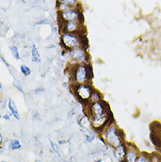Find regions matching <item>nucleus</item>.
I'll return each mask as SVG.
<instances>
[{
    "instance_id": "15",
    "label": "nucleus",
    "mask_w": 161,
    "mask_h": 162,
    "mask_svg": "<svg viewBox=\"0 0 161 162\" xmlns=\"http://www.w3.org/2000/svg\"><path fill=\"white\" fill-rule=\"evenodd\" d=\"M136 162H152L151 154L147 153H140Z\"/></svg>"
},
{
    "instance_id": "24",
    "label": "nucleus",
    "mask_w": 161,
    "mask_h": 162,
    "mask_svg": "<svg viewBox=\"0 0 161 162\" xmlns=\"http://www.w3.org/2000/svg\"><path fill=\"white\" fill-rule=\"evenodd\" d=\"M50 144H51V147H52V149L56 152V153H58V150H57V145L55 144V143H53V142H50Z\"/></svg>"
},
{
    "instance_id": "16",
    "label": "nucleus",
    "mask_w": 161,
    "mask_h": 162,
    "mask_svg": "<svg viewBox=\"0 0 161 162\" xmlns=\"http://www.w3.org/2000/svg\"><path fill=\"white\" fill-rule=\"evenodd\" d=\"M79 122H80L79 124L82 127H84V128H88L89 126H92V124H91V118L88 116H84L81 117Z\"/></svg>"
},
{
    "instance_id": "27",
    "label": "nucleus",
    "mask_w": 161,
    "mask_h": 162,
    "mask_svg": "<svg viewBox=\"0 0 161 162\" xmlns=\"http://www.w3.org/2000/svg\"><path fill=\"white\" fill-rule=\"evenodd\" d=\"M0 137H1V138H0V143L2 144V143H3V136H2V134L0 135Z\"/></svg>"
},
{
    "instance_id": "14",
    "label": "nucleus",
    "mask_w": 161,
    "mask_h": 162,
    "mask_svg": "<svg viewBox=\"0 0 161 162\" xmlns=\"http://www.w3.org/2000/svg\"><path fill=\"white\" fill-rule=\"evenodd\" d=\"M101 101V94L100 92H98L97 90H93L92 92V94L88 101L87 104H92L94 102H98V101Z\"/></svg>"
},
{
    "instance_id": "6",
    "label": "nucleus",
    "mask_w": 161,
    "mask_h": 162,
    "mask_svg": "<svg viewBox=\"0 0 161 162\" xmlns=\"http://www.w3.org/2000/svg\"><path fill=\"white\" fill-rule=\"evenodd\" d=\"M71 60L75 64H88V57L85 52V49L82 48H77L70 52Z\"/></svg>"
},
{
    "instance_id": "25",
    "label": "nucleus",
    "mask_w": 161,
    "mask_h": 162,
    "mask_svg": "<svg viewBox=\"0 0 161 162\" xmlns=\"http://www.w3.org/2000/svg\"><path fill=\"white\" fill-rule=\"evenodd\" d=\"M1 61H2V62H3V63H4V64H5V65H6V66L8 67V68L10 67V66H9V64H8V63H7V62L5 61V59H4V58L3 56H1Z\"/></svg>"
},
{
    "instance_id": "1",
    "label": "nucleus",
    "mask_w": 161,
    "mask_h": 162,
    "mask_svg": "<svg viewBox=\"0 0 161 162\" xmlns=\"http://www.w3.org/2000/svg\"><path fill=\"white\" fill-rule=\"evenodd\" d=\"M104 130V138L106 143L113 148H116L124 143V134L119 129L115 122L107 126Z\"/></svg>"
},
{
    "instance_id": "5",
    "label": "nucleus",
    "mask_w": 161,
    "mask_h": 162,
    "mask_svg": "<svg viewBox=\"0 0 161 162\" xmlns=\"http://www.w3.org/2000/svg\"><path fill=\"white\" fill-rule=\"evenodd\" d=\"M61 42L66 50H72L80 47V36L77 34L63 33Z\"/></svg>"
},
{
    "instance_id": "3",
    "label": "nucleus",
    "mask_w": 161,
    "mask_h": 162,
    "mask_svg": "<svg viewBox=\"0 0 161 162\" xmlns=\"http://www.w3.org/2000/svg\"><path fill=\"white\" fill-rule=\"evenodd\" d=\"M74 89H73V93L75 96L83 103H88L92 92L93 88L89 83L85 84H80V85H73Z\"/></svg>"
},
{
    "instance_id": "10",
    "label": "nucleus",
    "mask_w": 161,
    "mask_h": 162,
    "mask_svg": "<svg viewBox=\"0 0 161 162\" xmlns=\"http://www.w3.org/2000/svg\"><path fill=\"white\" fill-rule=\"evenodd\" d=\"M80 29V24L77 21H70L65 22L64 26V33H71V34H77L78 31Z\"/></svg>"
},
{
    "instance_id": "22",
    "label": "nucleus",
    "mask_w": 161,
    "mask_h": 162,
    "mask_svg": "<svg viewBox=\"0 0 161 162\" xmlns=\"http://www.w3.org/2000/svg\"><path fill=\"white\" fill-rule=\"evenodd\" d=\"M94 137H95L94 132L92 131V130H87V134H86V140H87V142H89V143L92 142Z\"/></svg>"
},
{
    "instance_id": "26",
    "label": "nucleus",
    "mask_w": 161,
    "mask_h": 162,
    "mask_svg": "<svg viewBox=\"0 0 161 162\" xmlns=\"http://www.w3.org/2000/svg\"><path fill=\"white\" fill-rule=\"evenodd\" d=\"M3 118L5 119V120H10V117H9V116H7V115H4V116H3Z\"/></svg>"
},
{
    "instance_id": "23",
    "label": "nucleus",
    "mask_w": 161,
    "mask_h": 162,
    "mask_svg": "<svg viewBox=\"0 0 161 162\" xmlns=\"http://www.w3.org/2000/svg\"><path fill=\"white\" fill-rule=\"evenodd\" d=\"M60 2L63 3V4H66L70 6H73L77 4V0H62Z\"/></svg>"
},
{
    "instance_id": "21",
    "label": "nucleus",
    "mask_w": 161,
    "mask_h": 162,
    "mask_svg": "<svg viewBox=\"0 0 161 162\" xmlns=\"http://www.w3.org/2000/svg\"><path fill=\"white\" fill-rule=\"evenodd\" d=\"M13 85H14V87H16L20 93H24V89H23V85H22V84H21V82L19 80H15L13 81Z\"/></svg>"
},
{
    "instance_id": "9",
    "label": "nucleus",
    "mask_w": 161,
    "mask_h": 162,
    "mask_svg": "<svg viewBox=\"0 0 161 162\" xmlns=\"http://www.w3.org/2000/svg\"><path fill=\"white\" fill-rule=\"evenodd\" d=\"M127 152H128V148L126 146V145L123 143L122 145H121L120 146L115 148V157L117 161L121 162H124L126 155H127Z\"/></svg>"
},
{
    "instance_id": "12",
    "label": "nucleus",
    "mask_w": 161,
    "mask_h": 162,
    "mask_svg": "<svg viewBox=\"0 0 161 162\" xmlns=\"http://www.w3.org/2000/svg\"><path fill=\"white\" fill-rule=\"evenodd\" d=\"M31 56H32V61L34 63H36V64H40L41 62V59H40V56L37 48L35 45H33L32 46V48H31Z\"/></svg>"
},
{
    "instance_id": "4",
    "label": "nucleus",
    "mask_w": 161,
    "mask_h": 162,
    "mask_svg": "<svg viewBox=\"0 0 161 162\" xmlns=\"http://www.w3.org/2000/svg\"><path fill=\"white\" fill-rule=\"evenodd\" d=\"M87 116H90V118L100 117L109 111L108 105L103 101L92 104H87Z\"/></svg>"
},
{
    "instance_id": "29",
    "label": "nucleus",
    "mask_w": 161,
    "mask_h": 162,
    "mask_svg": "<svg viewBox=\"0 0 161 162\" xmlns=\"http://www.w3.org/2000/svg\"><path fill=\"white\" fill-rule=\"evenodd\" d=\"M35 162H41V161H36Z\"/></svg>"
},
{
    "instance_id": "11",
    "label": "nucleus",
    "mask_w": 161,
    "mask_h": 162,
    "mask_svg": "<svg viewBox=\"0 0 161 162\" xmlns=\"http://www.w3.org/2000/svg\"><path fill=\"white\" fill-rule=\"evenodd\" d=\"M8 108H9L10 112L12 113V115L14 116V118L17 119V120H19L20 119V116H19V110H18V108H17V107L15 105V102L12 99H10L8 101Z\"/></svg>"
},
{
    "instance_id": "31",
    "label": "nucleus",
    "mask_w": 161,
    "mask_h": 162,
    "mask_svg": "<svg viewBox=\"0 0 161 162\" xmlns=\"http://www.w3.org/2000/svg\"><path fill=\"white\" fill-rule=\"evenodd\" d=\"M66 162H68V161H66Z\"/></svg>"
},
{
    "instance_id": "20",
    "label": "nucleus",
    "mask_w": 161,
    "mask_h": 162,
    "mask_svg": "<svg viewBox=\"0 0 161 162\" xmlns=\"http://www.w3.org/2000/svg\"><path fill=\"white\" fill-rule=\"evenodd\" d=\"M152 162H161V155L158 153H153L151 154Z\"/></svg>"
},
{
    "instance_id": "7",
    "label": "nucleus",
    "mask_w": 161,
    "mask_h": 162,
    "mask_svg": "<svg viewBox=\"0 0 161 162\" xmlns=\"http://www.w3.org/2000/svg\"><path fill=\"white\" fill-rule=\"evenodd\" d=\"M126 146L128 148V152H127V155H126L124 162H136L140 153L138 149L136 148V146L135 145L130 144V143L126 144Z\"/></svg>"
},
{
    "instance_id": "19",
    "label": "nucleus",
    "mask_w": 161,
    "mask_h": 162,
    "mask_svg": "<svg viewBox=\"0 0 161 162\" xmlns=\"http://www.w3.org/2000/svg\"><path fill=\"white\" fill-rule=\"evenodd\" d=\"M20 72H21V73H22L24 76H26V77L29 76V75L31 74V69H30L28 66L25 65V64H22V65L20 66Z\"/></svg>"
},
{
    "instance_id": "8",
    "label": "nucleus",
    "mask_w": 161,
    "mask_h": 162,
    "mask_svg": "<svg viewBox=\"0 0 161 162\" xmlns=\"http://www.w3.org/2000/svg\"><path fill=\"white\" fill-rule=\"evenodd\" d=\"M79 12L75 9H70L60 12V16L64 22L70 21H78L79 18Z\"/></svg>"
},
{
    "instance_id": "30",
    "label": "nucleus",
    "mask_w": 161,
    "mask_h": 162,
    "mask_svg": "<svg viewBox=\"0 0 161 162\" xmlns=\"http://www.w3.org/2000/svg\"><path fill=\"white\" fill-rule=\"evenodd\" d=\"M2 162H6V161H2Z\"/></svg>"
},
{
    "instance_id": "13",
    "label": "nucleus",
    "mask_w": 161,
    "mask_h": 162,
    "mask_svg": "<svg viewBox=\"0 0 161 162\" xmlns=\"http://www.w3.org/2000/svg\"><path fill=\"white\" fill-rule=\"evenodd\" d=\"M150 139H151L152 145H154V146H156L158 149L161 150V136L152 133L150 136Z\"/></svg>"
},
{
    "instance_id": "18",
    "label": "nucleus",
    "mask_w": 161,
    "mask_h": 162,
    "mask_svg": "<svg viewBox=\"0 0 161 162\" xmlns=\"http://www.w3.org/2000/svg\"><path fill=\"white\" fill-rule=\"evenodd\" d=\"M20 147H21V144H20V142L19 140L14 139V140L11 141V143H10V148L12 150H19Z\"/></svg>"
},
{
    "instance_id": "2",
    "label": "nucleus",
    "mask_w": 161,
    "mask_h": 162,
    "mask_svg": "<svg viewBox=\"0 0 161 162\" xmlns=\"http://www.w3.org/2000/svg\"><path fill=\"white\" fill-rule=\"evenodd\" d=\"M89 64H75L71 69V80L73 85H80L90 82L88 73Z\"/></svg>"
},
{
    "instance_id": "17",
    "label": "nucleus",
    "mask_w": 161,
    "mask_h": 162,
    "mask_svg": "<svg viewBox=\"0 0 161 162\" xmlns=\"http://www.w3.org/2000/svg\"><path fill=\"white\" fill-rule=\"evenodd\" d=\"M10 49L12 51V55L13 56V57L16 60H20V56H19V53L18 47L17 46H11L10 47Z\"/></svg>"
},
{
    "instance_id": "28",
    "label": "nucleus",
    "mask_w": 161,
    "mask_h": 162,
    "mask_svg": "<svg viewBox=\"0 0 161 162\" xmlns=\"http://www.w3.org/2000/svg\"><path fill=\"white\" fill-rule=\"evenodd\" d=\"M100 161H101V160H99L98 161H96V162H100Z\"/></svg>"
}]
</instances>
